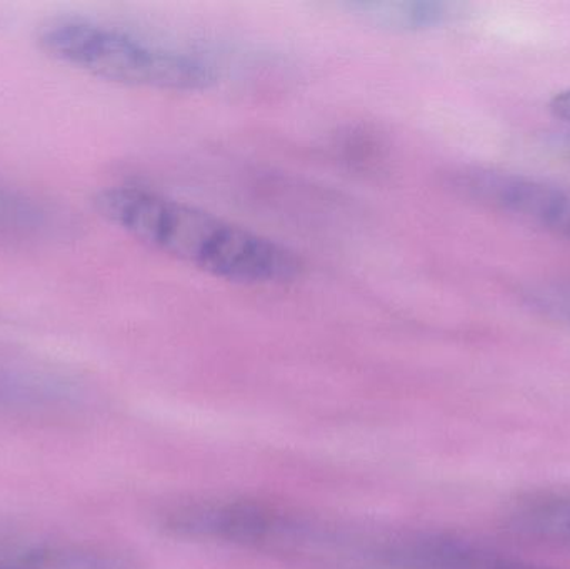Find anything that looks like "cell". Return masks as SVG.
<instances>
[{
	"label": "cell",
	"mask_w": 570,
	"mask_h": 569,
	"mask_svg": "<svg viewBox=\"0 0 570 569\" xmlns=\"http://www.w3.org/2000/svg\"><path fill=\"white\" fill-rule=\"evenodd\" d=\"M96 207L107 223L150 249L229 283L283 284L304 269L283 244L146 187H107L97 194Z\"/></svg>",
	"instance_id": "1"
},
{
	"label": "cell",
	"mask_w": 570,
	"mask_h": 569,
	"mask_svg": "<svg viewBox=\"0 0 570 569\" xmlns=\"http://www.w3.org/2000/svg\"><path fill=\"white\" fill-rule=\"evenodd\" d=\"M39 46L67 66L122 86L199 92L217 77L213 63L196 53L79 17L47 22Z\"/></svg>",
	"instance_id": "2"
},
{
	"label": "cell",
	"mask_w": 570,
	"mask_h": 569,
	"mask_svg": "<svg viewBox=\"0 0 570 569\" xmlns=\"http://www.w3.org/2000/svg\"><path fill=\"white\" fill-rule=\"evenodd\" d=\"M449 184L465 199L570 239V186L484 166L459 167Z\"/></svg>",
	"instance_id": "3"
},
{
	"label": "cell",
	"mask_w": 570,
	"mask_h": 569,
	"mask_svg": "<svg viewBox=\"0 0 570 569\" xmlns=\"http://www.w3.org/2000/svg\"><path fill=\"white\" fill-rule=\"evenodd\" d=\"M505 527L535 543L570 550V491L519 494L505 508Z\"/></svg>",
	"instance_id": "4"
},
{
	"label": "cell",
	"mask_w": 570,
	"mask_h": 569,
	"mask_svg": "<svg viewBox=\"0 0 570 569\" xmlns=\"http://www.w3.org/2000/svg\"><path fill=\"white\" fill-rule=\"evenodd\" d=\"M342 7L361 22L392 32H422L458 16V7L442 0H361Z\"/></svg>",
	"instance_id": "5"
},
{
	"label": "cell",
	"mask_w": 570,
	"mask_h": 569,
	"mask_svg": "<svg viewBox=\"0 0 570 569\" xmlns=\"http://www.w3.org/2000/svg\"><path fill=\"white\" fill-rule=\"evenodd\" d=\"M46 214L30 200L13 196L9 190L0 189V230L10 233H30L42 227Z\"/></svg>",
	"instance_id": "6"
},
{
	"label": "cell",
	"mask_w": 570,
	"mask_h": 569,
	"mask_svg": "<svg viewBox=\"0 0 570 569\" xmlns=\"http://www.w3.org/2000/svg\"><path fill=\"white\" fill-rule=\"evenodd\" d=\"M532 301L539 310L570 326V283L542 287L532 294Z\"/></svg>",
	"instance_id": "7"
},
{
	"label": "cell",
	"mask_w": 570,
	"mask_h": 569,
	"mask_svg": "<svg viewBox=\"0 0 570 569\" xmlns=\"http://www.w3.org/2000/svg\"><path fill=\"white\" fill-rule=\"evenodd\" d=\"M551 110L559 119L570 122V89L562 90L551 100Z\"/></svg>",
	"instance_id": "8"
},
{
	"label": "cell",
	"mask_w": 570,
	"mask_h": 569,
	"mask_svg": "<svg viewBox=\"0 0 570 569\" xmlns=\"http://www.w3.org/2000/svg\"><path fill=\"white\" fill-rule=\"evenodd\" d=\"M0 569H3V568H0Z\"/></svg>",
	"instance_id": "9"
}]
</instances>
